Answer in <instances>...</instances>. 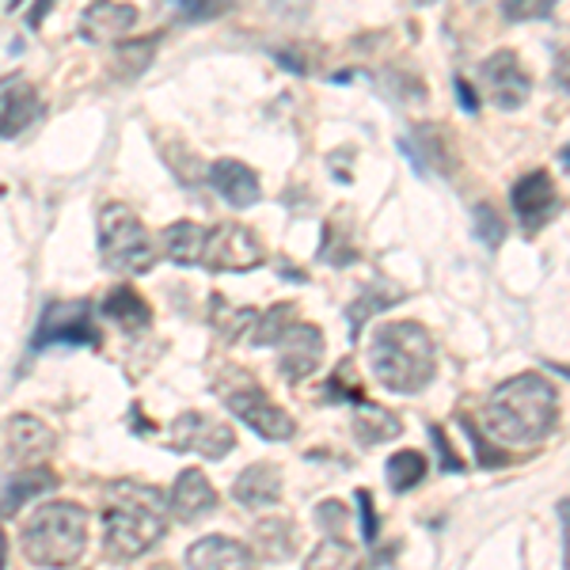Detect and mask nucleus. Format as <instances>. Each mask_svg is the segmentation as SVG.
<instances>
[{"mask_svg": "<svg viewBox=\"0 0 570 570\" xmlns=\"http://www.w3.org/2000/svg\"><path fill=\"white\" fill-rule=\"evenodd\" d=\"M559 422V395L551 381L537 373L510 376L487 395L483 407V430L499 445H540Z\"/></svg>", "mask_w": 570, "mask_h": 570, "instance_id": "obj_1", "label": "nucleus"}, {"mask_svg": "<svg viewBox=\"0 0 570 570\" xmlns=\"http://www.w3.org/2000/svg\"><path fill=\"white\" fill-rule=\"evenodd\" d=\"M370 370L376 384L395 395L422 392L438 373L434 335L422 324H415V320L381 324L370 338Z\"/></svg>", "mask_w": 570, "mask_h": 570, "instance_id": "obj_2", "label": "nucleus"}, {"mask_svg": "<svg viewBox=\"0 0 570 570\" xmlns=\"http://www.w3.org/2000/svg\"><path fill=\"white\" fill-rule=\"evenodd\" d=\"M88 548V513L77 502H46L23 529V556L35 567L69 570Z\"/></svg>", "mask_w": 570, "mask_h": 570, "instance_id": "obj_3", "label": "nucleus"}, {"mask_svg": "<svg viewBox=\"0 0 570 570\" xmlns=\"http://www.w3.org/2000/svg\"><path fill=\"white\" fill-rule=\"evenodd\" d=\"M164 502L153 487L141 483H118L110 491V505H107V548L110 556L118 559H134L145 556L156 540L164 537Z\"/></svg>", "mask_w": 570, "mask_h": 570, "instance_id": "obj_4", "label": "nucleus"}, {"mask_svg": "<svg viewBox=\"0 0 570 570\" xmlns=\"http://www.w3.org/2000/svg\"><path fill=\"white\" fill-rule=\"evenodd\" d=\"M99 255L115 274H145L156 266V252L141 217L122 202H110L99 214Z\"/></svg>", "mask_w": 570, "mask_h": 570, "instance_id": "obj_5", "label": "nucleus"}, {"mask_svg": "<svg viewBox=\"0 0 570 570\" xmlns=\"http://www.w3.org/2000/svg\"><path fill=\"white\" fill-rule=\"evenodd\" d=\"M217 392L225 395L228 411H233L244 426H252L263 441H289L297 434V422H293L289 411L278 407L255 381H240V389L217 381Z\"/></svg>", "mask_w": 570, "mask_h": 570, "instance_id": "obj_6", "label": "nucleus"}, {"mask_svg": "<svg viewBox=\"0 0 570 570\" xmlns=\"http://www.w3.org/2000/svg\"><path fill=\"white\" fill-rule=\"evenodd\" d=\"M266 263V247L259 236L252 233L247 225H217L206 233V247H202V266L220 274H247V271H259Z\"/></svg>", "mask_w": 570, "mask_h": 570, "instance_id": "obj_7", "label": "nucleus"}, {"mask_svg": "<svg viewBox=\"0 0 570 570\" xmlns=\"http://www.w3.org/2000/svg\"><path fill=\"white\" fill-rule=\"evenodd\" d=\"M50 346H99V327L91 320L88 301H58L46 308L35 331V351H50Z\"/></svg>", "mask_w": 570, "mask_h": 570, "instance_id": "obj_8", "label": "nucleus"}, {"mask_svg": "<svg viewBox=\"0 0 570 570\" xmlns=\"http://www.w3.org/2000/svg\"><path fill=\"white\" fill-rule=\"evenodd\" d=\"M171 445L183 449V453H198L206 461H220L236 449V434L233 426H225L214 415H202V411H183V415L171 422Z\"/></svg>", "mask_w": 570, "mask_h": 570, "instance_id": "obj_9", "label": "nucleus"}, {"mask_svg": "<svg viewBox=\"0 0 570 570\" xmlns=\"http://www.w3.org/2000/svg\"><path fill=\"white\" fill-rule=\"evenodd\" d=\"M513 214H518L521 228L525 233H540V228L551 225V217L563 209V198H559L556 183H551L548 171H529L525 179L513 183Z\"/></svg>", "mask_w": 570, "mask_h": 570, "instance_id": "obj_10", "label": "nucleus"}, {"mask_svg": "<svg viewBox=\"0 0 570 570\" xmlns=\"http://www.w3.org/2000/svg\"><path fill=\"white\" fill-rule=\"evenodd\" d=\"M480 80H483L487 96L494 99V107H502V110H518L529 99V91H532L529 72H525V66H521V58L513 50L491 53V58L480 66Z\"/></svg>", "mask_w": 570, "mask_h": 570, "instance_id": "obj_11", "label": "nucleus"}, {"mask_svg": "<svg viewBox=\"0 0 570 570\" xmlns=\"http://www.w3.org/2000/svg\"><path fill=\"white\" fill-rule=\"evenodd\" d=\"M278 370L289 376V381H305L320 370L324 362V331L312 324H289L278 335Z\"/></svg>", "mask_w": 570, "mask_h": 570, "instance_id": "obj_12", "label": "nucleus"}, {"mask_svg": "<svg viewBox=\"0 0 570 570\" xmlns=\"http://www.w3.org/2000/svg\"><path fill=\"white\" fill-rule=\"evenodd\" d=\"M50 449H53V434H50V426H46V422L31 419V415H16V419L4 422V453H8V461L39 464V461L50 456Z\"/></svg>", "mask_w": 570, "mask_h": 570, "instance_id": "obj_13", "label": "nucleus"}, {"mask_svg": "<svg viewBox=\"0 0 570 570\" xmlns=\"http://www.w3.org/2000/svg\"><path fill=\"white\" fill-rule=\"evenodd\" d=\"M137 23V8L122 0H91L80 16V39L85 42H118Z\"/></svg>", "mask_w": 570, "mask_h": 570, "instance_id": "obj_14", "label": "nucleus"}, {"mask_svg": "<svg viewBox=\"0 0 570 570\" xmlns=\"http://www.w3.org/2000/svg\"><path fill=\"white\" fill-rule=\"evenodd\" d=\"M53 487H58V475L50 472V468H16V472H8L4 480H0V518H12V513H20L31 499H42V494H50Z\"/></svg>", "mask_w": 570, "mask_h": 570, "instance_id": "obj_15", "label": "nucleus"}, {"mask_svg": "<svg viewBox=\"0 0 570 570\" xmlns=\"http://www.w3.org/2000/svg\"><path fill=\"white\" fill-rule=\"evenodd\" d=\"M209 187L217 190L220 198L228 202V206H236V209H247V206H255L263 195V187H259V176H255L247 164L240 160H217V164H209Z\"/></svg>", "mask_w": 570, "mask_h": 570, "instance_id": "obj_16", "label": "nucleus"}, {"mask_svg": "<svg viewBox=\"0 0 570 570\" xmlns=\"http://www.w3.org/2000/svg\"><path fill=\"white\" fill-rule=\"evenodd\" d=\"M168 505L179 521H198L217 510V491L209 487V480L198 472V468H187V472L176 480V487H171Z\"/></svg>", "mask_w": 570, "mask_h": 570, "instance_id": "obj_17", "label": "nucleus"}, {"mask_svg": "<svg viewBox=\"0 0 570 570\" xmlns=\"http://www.w3.org/2000/svg\"><path fill=\"white\" fill-rule=\"evenodd\" d=\"M190 570H252V551L233 537H202L187 548Z\"/></svg>", "mask_w": 570, "mask_h": 570, "instance_id": "obj_18", "label": "nucleus"}, {"mask_svg": "<svg viewBox=\"0 0 570 570\" xmlns=\"http://www.w3.org/2000/svg\"><path fill=\"white\" fill-rule=\"evenodd\" d=\"M233 499L247 505V510H266L282 499V472L274 464H252L236 475Z\"/></svg>", "mask_w": 570, "mask_h": 570, "instance_id": "obj_19", "label": "nucleus"}, {"mask_svg": "<svg viewBox=\"0 0 570 570\" xmlns=\"http://www.w3.org/2000/svg\"><path fill=\"white\" fill-rule=\"evenodd\" d=\"M42 115V99L31 85H12L0 91V137L23 134Z\"/></svg>", "mask_w": 570, "mask_h": 570, "instance_id": "obj_20", "label": "nucleus"}, {"mask_svg": "<svg viewBox=\"0 0 570 570\" xmlns=\"http://www.w3.org/2000/svg\"><path fill=\"white\" fill-rule=\"evenodd\" d=\"M403 434V419L395 411L370 400H354V438L362 445H384V441Z\"/></svg>", "mask_w": 570, "mask_h": 570, "instance_id": "obj_21", "label": "nucleus"}, {"mask_svg": "<svg viewBox=\"0 0 570 570\" xmlns=\"http://www.w3.org/2000/svg\"><path fill=\"white\" fill-rule=\"evenodd\" d=\"M206 225L198 220H176L160 233V244H164V255L179 266H195L202 263V247H206Z\"/></svg>", "mask_w": 570, "mask_h": 570, "instance_id": "obj_22", "label": "nucleus"}, {"mask_svg": "<svg viewBox=\"0 0 570 570\" xmlns=\"http://www.w3.org/2000/svg\"><path fill=\"white\" fill-rule=\"evenodd\" d=\"M411 145H422V153L415 149H407V145L400 141V149L411 156V164H415V171L422 176L426 171V164H438V171H453V149H449V141H445V130H438V126H419L415 134H411Z\"/></svg>", "mask_w": 570, "mask_h": 570, "instance_id": "obj_23", "label": "nucleus"}, {"mask_svg": "<svg viewBox=\"0 0 570 570\" xmlns=\"http://www.w3.org/2000/svg\"><path fill=\"white\" fill-rule=\"evenodd\" d=\"M297 529H293V521L285 518H266L255 525V551H259L263 559H274V563H285V559L297 556Z\"/></svg>", "mask_w": 570, "mask_h": 570, "instance_id": "obj_24", "label": "nucleus"}, {"mask_svg": "<svg viewBox=\"0 0 570 570\" xmlns=\"http://www.w3.org/2000/svg\"><path fill=\"white\" fill-rule=\"evenodd\" d=\"M104 316H110L115 324H122V327L141 331V327H149L153 312H149V305H145L137 289H130V285H115V289L104 297Z\"/></svg>", "mask_w": 570, "mask_h": 570, "instance_id": "obj_25", "label": "nucleus"}, {"mask_svg": "<svg viewBox=\"0 0 570 570\" xmlns=\"http://www.w3.org/2000/svg\"><path fill=\"white\" fill-rule=\"evenodd\" d=\"M426 472H430V464H426V456H422L419 449H400V453L384 464V475H389V487L395 494L415 491V487L426 480Z\"/></svg>", "mask_w": 570, "mask_h": 570, "instance_id": "obj_26", "label": "nucleus"}, {"mask_svg": "<svg viewBox=\"0 0 570 570\" xmlns=\"http://www.w3.org/2000/svg\"><path fill=\"white\" fill-rule=\"evenodd\" d=\"M395 301H403V289H389L384 282L362 285V293H357V301L351 305V331H354V335L362 331L365 320L376 316V312H384V308H392Z\"/></svg>", "mask_w": 570, "mask_h": 570, "instance_id": "obj_27", "label": "nucleus"}, {"mask_svg": "<svg viewBox=\"0 0 570 570\" xmlns=\"http://www.w3.org/2000/svg\"><path fill=\"white\" fill-rule=\"evenodd\" d=\"M305 570H362V563H357V551L346 544V540L327 537L324 544L308 556Z\"/></svg>", "mask_w": 570, "mask_h": 570, "instance_id": "obj_28", "label": "nucleus"}, {"mask_svg": "<svg viewBox=\"0 0 570 570\" xmlns=\"http://www.w3.org/2000/svg\"><path fill=\"white\" fill-rule=\"evenodd\" d=\"M472 233H475V240H480L483 247H499L505 240V225H502V217H499V209L494 206H475L472 209Z\"/></svg>", "mask_w": 570, "mask_h": 570, "instance_id": "obj_29", "label": "nucleus"}, {"mask_svg": "<svg viewBox=\"0 0 570 570\" xmlns=\"http://www.w3.org/2000/svg\"><path fill=\"white\" fill-rule=\"evenodd\" d=\"M289 316H293V305H274L271 312H266V316H255V324H259V327H255V343H259V346H274V343H278L282 331L293 324Z\"/></svg>", "mask_w": 570, "mask_h": 570, "instance_id": "obj_30", "label": "nucleus"}, {"mask_svg": "<svg viewBox=\"0 0 570 570\" xmlns=\"http://www.w3.org/2000/svg\"><path fill=\"white\" fill-rule=\"evenodd\" d=\"M556 0H502V12L505 20L513 23H525V20H548Z\"/></svg>", "mask_w": 570, "mask_h": 570, "instance_id": "obj_31", "label": "nucleus"}, {"mask_svg": "<svg viewBox=\"0 0 570 570\" xmlns=\"http://www.w3.org/2000/svg\"><path fill=\"white\" fill-rule=\"evenodd\" d=\"M156 42H160V39L153 35V39H137V42H126V46H122V61H126V69H130V77H137V72L149 66Z\"/></svg>", "mask_w": 570, "mask_h": 570, "instance_id": "obj_32", "label": "nucleus"}, {"mask_svg": "<svg viewBox=\"0 0 570 570\" xmlns=\"http://www.w3.org/2000/svg\"><path fill=\"white\" fill-rule=\"evenodd\" d=\"M316 521H320V529H324L327 537H343V529H346V510H343V502H335V499L320 502V505H316Z\"/></svg>", "mask_w": 570, "mask_h": 570, "instance_id": "obj_33", "label": "nucleus"}, {"mask_svg": "<svg viewBox=\"0 0 570 570\" xmlns=\"http://www.w3.org/2000/svg\"><path fill=\"white\" fill-rule=\"evenodd\" d=\"M179 12L187 16V20H214V16L220 12L217 0H176Z\"/></svg>", "mask_w": 570, "mask_h": 570, "instance_id": "obj_34", "label": "nucleus"}, {"mask_svg": "<svg viewBox=\"0 0 570 570\" xmlns=\"http://www.w3.org/2000/svg\"><path fill=\"white\" fill-rule=\"evenodd\" d=\"M357 505H362V537L376 540V510H373V499H370V491H357Z\"/></svg>", "mask_w": 570, "mask_h": 570, "instance_id": "obj_35", "label": "nucleus"}, {"mask_svg": "<svg viewBox=\"0 0 570 570\" xmlns=\"http://www.w3.org/2000/svg\"><path fill=\"white\" fill-rule=\"evenodd\" d=\"M430 438H434V445L441 449V468H445V472H461V461H456L453 456V449H449V441H445V434H441L438 426H430Z\"/></svg>", "mask_w": 570, "mask_h": 570, "instance_id": "obj_36", "label": "nucleus"}, {"mask_svg": "<svg viewBox=\"0 0 570 570\" xmlns=\"http://www.w3.org/2000/svg\"><path fill=\"white\" fill-rule=\"evenodd\" d=\"M453 88H456V99H461V107L468 110V115H475V110H480V104H475V91H472V85H468L464 77H456V80H453Z\"/></svg>", "mask_w": 570, "mask_h": 570, "instance_id": "obj_37", "label": "nucleus"}, {"mask_svg": "<svg viewBox=\"0 0 570 570\" xmlns=\"http://www.w3.org/2000/svg\"><path fill=\"white\" fill-rule=\"evenodd\" d=\"M50 8H53V0H35V8H31V16H27V23L42 27V20L50 16Z\"/></svg>", "mask_w": 570, "mask_h": 570, "instance_id": "obj_38", "label": "nucleus"}, {"mask_svg": "<svg viewBox=\"0 0 570 570\" xmlns=\"http://www.w3.org/2000/svg\"><path fill=\"white\" fill-rule=\"evenodd\" d=\"M4 559H8V537H4V529H0V570H4Z\"/></svg>", "mask_w": 570, "mask_h": 570, "instance_id": "obj_39", "label": "nucleus"}, {"mask_svg": "<svg viewBox=\"0 0 570 570\" xmlns=\"http://www.w3.org/2000/svg\"><path fill=\"white\" fill-rule=\"evenodd\" d=\"M415 4H434V0H415Z\"/></svg>", "mask_w": 570, "mask_h": 570, "instance_id": "obj_40", "label": "nucleus"}]
</instances>
